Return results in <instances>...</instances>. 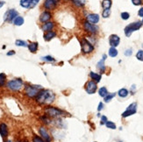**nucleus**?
<instances>
[{
    "mask_svg": "<svg viewBox=\"0 0 143 142\" xmlns=\"http://www.w3.org/2000/svg\"><path fill=\"white\" fill-rule=\"evenodd\" d=\"M107 122V118L105 116H102V118H101V122L100 124L101 125H105V123Z\"/></svg>",
    "mask_w": 143,
    "mask_h": 142,
    "instance_id": "39",
    "label": "nucleus"
},
{
    "mask_svg": "<svg viewBox=\"0 0 143 142\" xmlns=\"http://www.w3.org/2000/svg\"><path fill=\"white\" fill-rule=\"evenodd\" d=\"M4 1H0V8H1V7H2V6L4 5Z\"/></svg>",
    "mask_w": 143,
    "mask_h": 142,
    "instance_id": "44",
    "label": "nucleus"
},
{
    "mask_svg": "<svg viewBox=\"0 0 143 142\" xmlns=\"http://www.w3.org/2000/svg\"><path fill=\"white\" fill-rule=\"evenodd\" d=\"M105 126H106L107 128H110V129H116V125L114 124L113 122H111V121H107L106 123H105Z\"/></svg>",
    "mask_w": 143,
    "mask_h": 142,
    "instance_id": "29",
    "label": "nucleus"
},
{
    "mask_svg": "<svg viewBox=\"0 0 143 142\" xmlns=\"http://www.w3.org/2000/svg\"><path fill=\"white\" fill-rule=\"evenodd\" d=\"M32 141H33V142H46L44 140H42V139L40 138L39 136H36V135H35V136L32 138Z\"/></svg>",
    "mask_w": 143,
    "mask_h": 142,
    "instance_id": "35",
    "label": "nucleus"
},
{
    "mask_svg": "<svg viewBox=\"0 0 143 142\" xmlns=\"http://www.w3.org/2000/svg\"><path fill=\"white\" fill-rule=\"evenodd\" d=\"M6 142H12V141H10V140H7V141H6Z\"/></svg>",
    "mask_w": 143,
    "mask_h": 142,
    "instance_id": "47",
    "label": "nucleus"
},
{
    "mask_svg": "<svg viewBox=\"0 0 143 142\" xmlns=\"http://www.w3.org/2000/svg\"><path fill=\"white\" fill-rule=\"evenodd\" d=\"M90 76H91V78L92 79L94 82H99L101 80V76L98 74H97V73H94V72H91L90 73Z\"/></svg>",
    "mask_w": 143,
    "mask_h": 142,
    "instance_id": "20",
    "label": "nucleus"
},
{
    "mask_svg": "<svg viewBox=\"0 0 143 142\" xmlns=\"http://www.w3.org/2000/svg\"><path fill=\"white\" fill-rule=\"evenodd\" d=\"M109 55L111 57H116L118 55V50L115 47H111L110 49H109Z\"/></svg>",
    "mask_w": 143,
    "mask_h": 142,
    "instance_id": "26",
    "label": "nucleus"
},
{
    "mask_svg": "<svg viewBox=\"0 0 143 142\" xmlns=\"http://www.w3.org/2000/svg\"><path fill=\"white\" fill-rule=\"evenodd\" d=\"M45 111L49 117H52V118H59V117L65 116L64 111L57 108H54V107H48V108H46Z\"/></svg>",
    "mask_w": 143,
    "mask_h": 142,
    "instance_id": "5",
    "label": "nucleus"
},
{
    "mask_svg": "<svg viewBox=\"0 0 143 142\" xmlns=\"http://www.w3.org/2000/svg\"><path fill=\"white\" fill-rule=\"evenodd\" d=\"M81 46H82V51L83 54H90L94 50V47L85 38H83L81 40Z\"/></svg>",
    "mask_w": 143,
    "mask_h": 142,
    "instance_id": "6",
    "label": "nucleus"
},
{
    "mask_svg": "<svg viewBox=\"0 0 143 142\" xmlns=\"http://www.w3.org/2000/svg\"><path fill=\"white\" fill-rule=\"evenodd\" d=\"M56 5V2L55 0H45L44 6L46 9H48V10H52L55 7Z\"/></svg>",
    "mask_w": 143,
    "mask_h": 142,
    "instance_id": "16",
    "label": "nucleus"
},
{
    "mask_svg": "<svg viewBox=\"0 0 143 142\" xmlns=\"http://www.w3.org/2000/svg\"><path fill=\"white\" fill-rule=\"evenodd\" d=\"M98 94L102 97H105V96L108 95V91H107V89L105 87H102V88L99 89L98 90Z\"/></svg>",
    "mask_w": 143,
    "mask_h": 142,
    "instance_id": "23",
    "label": "nucleus"
},
{
    "mask_svg": "<svg viewBox=\"0 0 143 142\" xmlns=\"http://www.w3.org/2000/svg\"><path fill=\"white\" fill-rule=\"evenodd\" d=\"M54 94L51 90H43L37 95L36 101L40 104H49L54 100Z\"/></svg>",
    "mask_w": 143,
    "mask_h": 142,
    "instance_id": "1",
    "label": "nucleus"
},
{
    "mask_svg": "<svg viewBox=\"0 0 143 142\" xmlns=\"http://www.w3.org/2000/svg\"><path fill=\"white\" fill-rule=\"evenodd\" d=\"M73 2L77 4V6H82L84 4L85 0H73Z\"/></svg>",
    "mask_w": 143,
    "mask_h": 142,
    "instance_id": "33",
    "label": "nucleus"
},
{
    "mask_svg": "<svg viewBox=\"0 0 143 142\" xmlns=\"http://www.w3.org/2000/svg\"><path fill=\"white\" fill-rule=\"evenodd\" d=\"M83 27H84L85 31L91 32V33H96V32H97V31H98V27H97V26H96L93 24H91V23L88 22V21L84 22Z\"/></svg>",
    "mask_w": 143,
    "mask_h": 142,
    "instance_id": "9",
    "label": "nucleus"
},
{
    "mask_svg": "<svg viewBox=\"0 0 143 142\" xmlns=\"http://www.w3.org/2000/svg\"><path fill=\"white\" fill-rule=\"evenodd\" d=\"M13 22H14V25H16V26H21V25H23V23H24V18H23L22 17L18 16L14 19Z\"/></svg>",
    "mask_w": 143,
    "mask_h": 142,
    "instance_id": "27",
    "label": "nucleus"
},
{
    "mask_svg": "<svg viewBox=\"0 0 143 142\" xmlns=\"http://www.w3.org/2000/svg\"><path fill=\"white\" fill-rule=\"evenodd\" d=\"M39 89H42L41 86H34V85H26L25 89V93L27 96L32 98L36 97L39 94Z\"/></svg>",
    "mask_w": 143,
    "mask_h": 142,
    "instance_id": "3",
    "label": "nucleus"
},
{
    "mask_svg": "<svg viewBox=\"0 0 143 142\" xmlns=\"http://www.w3.org/2000/svg\"><path fill=\"white\" fill-rule=\"evenodd\" d=\"M102 6L105 9H110L111 6V0H103L102 2Z\"/></svg>",
    "mask_w": 143,
    "mask_h": 142,
    "instance_id": "25",
    "label": "nucleus"
},
{
    "mask_svg": "<svg viewBox=\"0 0 143 142\" xmlns=\"http://www.w3.org/2000/svg\"><path fill=\"white\" fill-rule=\"evenodd\" d=\"M97 82H94V81H89V82L86 83V86H85V90L88 94H94L96 90H97Z\"/></svg>",
    "mask_w": 143,
    "mask_h": 142,
    "instance_id": "8",
    "label": "nucleus"
},
{
    "mask_svg": "<svg viewBox=\"0 0 143 142\" xmlns=\"http://www.w3.org/2000/svg\"><path fill=\"white\" fill-rule=\"evenodd\" d=\"M109 42H110V45H111V47H115L119 46V42H120V39H119V37L118 36V35H116V34H112V35L110 36Z\"/></svg>",
    "mask_w": 143,
    "mask_h": 142,
    "instance_id": "11",
    "label": "nucleus"
},
{
    "mask_svg": "<svg viewBox=\"0 0 143 142\" xmlns=\"http://www.w3.org/2000/svg\"><path fill=\"white\" fill-rule=\"evenodd\" d=\"M36 4V3L33 0H21L20 1V5L24 8H32Z\"/></svg>",
    "mask_w": 143,
    "mask_h": 142,
    "instance_id": "13",
    "label": "nucleus"
},
{
    "mask_svg": "<svg viewBox=\"0 0 143 142\" xmlns=\"http://www.w3.org/2000/svg\"><path fill=\"white\" fill-rule=\"evenodd\" d=\"M18 17V12L15 10H10L5 13V16H4V20H8V21H12L13 19Z\"/></svg>",
    "mask_w": 143,
    "mask_h": 142,
    "instance_id": "10",
    "label": "nucleus"
},
{
    "mask_svg": "<svg viewBox=\"0 0 143 142\" xmlns=\"http://www.w3.org/2000/svg\"><path fill=\"white\" fill-rule=\"evenodd\" d=\"M129 92L128 90H127V89H120V90H119V92H118V95H119L120 97H127V96H128Z\"/></svg>",
    "mask_w": 143,
    "mask_h": 142,
    "instance_id": "22",
    "label": "nucleus"
},
{
    "mask_svg": "<svg viewBox=\"0 0 143 142\" xmlns=\"http://www.w3.org/2000/svg\"><path fill=\"white\" fill-rule=\"evenodd\" d=\"M26 142H27V141H26Z\"/></svg>",
    "mask_w": 143,
    "mask_h": 142,
    "instance_id": "49",
    "label": "nucleus"
},
{
    "mask_svg": "<svg viewBox=\"0 0 143 142\" xmlns=\"http://www.w3.org/2000/svg\"><path fill=\"white\" fill-rule=\"evenodd\" d=\"M39 132H40L41 137L44 139L45 141H46V142H50L51 141L50 136H49L48 132V131H47V129L45 128L44 126H41V127H40V130H39Z\"/></svg>",
    "mask_w": 143,
    "mask_h": 142,
    "instance_id": "12",
    "label": "nucleus"
},
{
    "mask_svg": "<svg viewBox=\"0 0 143 142\" xmlns=\"http://www.w3.org/2000/svg\"><path fill=\"white\" fill-rule=\"evenodd\" d=\"M15 44H16L17 46H18V47H27V46H28V45H27V43H26V41H24V40H16Z\"/></svg>",
    "mask_w": 143,
    "mask_h": 142,
    "instance_id": "28",
    "label": "nucleus"
},
{
    "mask_svg": "<svg viewBox=\"0 0 143 142\" xmlns=\"http://www.w3.org/2000/svg\"><path fill=\"white\" fill-rule=\"evenodd\" d=\"M23 86V82L21 79H15V80H11L7 82V88L13 91H18Z\"/></svg>",
    "mask_w": 143,
    "mask_h": 142,
    "instance_id": "4",
    "label": "nucleus"
},
{
    "mask_svg": "<svg viewBox=\"0 0 143 142\" xmlns=\"http://www.w3.org/2000/svg\"><path fill=\"white\" fill-rule=\"evenodd\" d=\"M105 59H106V55L105 54H104L103 55V58H102V60L100 61V62L97 63V68H99V69L102 71V72H104L105 70Z\"/></svg>",
    "mask_w": 143,
    "mask_h": 142,
    "instance_id": "18",
    "label": "nucleus"
},
{
    "mask_svg": "<svg viewBox=\"0 0 143 142\" xmlns=\"http://www.w3.org/2000/svg\"><path fill=\"white\" fill-rule=\"evenodd\" d=\"M5 75L1 73L0 74V87H2L4 85V82H5Z\"/></svg>",
    "mask_w": 143,
    "mask_h": 142,
    "instance_id": "31",
    "label": "nucleus"
},
{
    "mask_svg": "<svg viewBox=\"0 0 143 142\" xmlns=\"http://www.w3.org/2000/svg\"><path fill=\"white\" fill-rule=\"evenodd\" d=\"M33 1H34V2H35V3H36V4H37V3H38V2H39V0H33Z\"/></svg>",
    "mask_w": 143,
    "mask_h": 142,
    "instance_id": "45",
    "label": "nucleus"
},
{
    "mask_svg": "<svg viewBox=\"0 0 143 142\" xmlns=\"http://www.w3.org/2000/svg\"><path fill=\"white\" fill-rule=\"evenodd\" d=\"M87 21L93 25L97 24L99 21V16L97 14H89L87 16Z\"/></svg>",
    "mask_w": 143,
    "mask_h": 142,
    "instance_id": "14",
    "label": "nucleus"
},
{
    "mask_svg": "<svg viewBox=\"0 0 143 142\" xmlns=\"http://www.w3.org/2000/svg\"><path fill=\"white\" fill-rule=\"evenodd\" d=\"M42 60L47 61V62H54V59L53 58V57H51V56H49V55L44 56V57L42 58Z\"/></svg>",
    "mask_w": 143,
    "mask_h": 142,
    "instance_id": "37",
    "label": "nucleus"
},
{
    "mask_svg": "<svg viewBox=\"0 0 143 142\" xmlns=\"http://www.w3.org/2000/svg\"><path fill=\"white\" fill-rule=\"evenodd\" d=\"M136 110H137V104L136 103H133V104H131L128 106V108L127 109V110L122 113V117L123 118H127L128 116L135 114Z\"/></svg>",
    "mask_w": 143,
    "mask_h": 142,
    "instance_id": "7",
    "label": "nucleus"
},
{
    "mask_svg": "<svg viewBox=\"0 0 143 142\" xmlns=\"http://www.w3.org/2000/svg\"><path fill=\"white\" fill-rule=\"evenodd\" d=\"M110 14H111V11H110V9H105V10H104L102 15H103L104 18H108V17L110 16Z\"/></svg>",
    "mask_w": 143,
    "mask_h": 142,
    "instance_id": "34",
    "label": "nucleus"
},
{
    "mask_svg": "<svg viewBox=\"0 0 143 142\" xmlns=\"http://www.w3.org/2000/svg\"><path fill=\"white\" fill-rule=\"evenodd\" d=\"M132 3L134 5H141L142 4V0H132Z\"/></svg>",
    "mask_w": 143,
    "mask_h": 142,
    "instance_id": "38",
    "label": "nucleus"
},
{
    "mask_svg": "<svg viewBox=\"0 0 143 142\" xmlns=\"http://www.w3.org/2000/svg\"><path fill=\"white\" fill-rule=\"evenodd\" d=\"M51 18V13L48 12H44L41 13V15H40V22H48L49 19Z\"/></svg>",
    "mask_w": 143,
    "mask_h": 142,
    "instance_id": "17",
    "label": "nucleus"
},
{
    "mask_svg": "<svg viewBox=\"0 0 143 142\" xmlns=\"http://www.w3.org/2000/svg\"><path fill=\"white\" fill-rule=\"evenodd\" d=\"M138 15H139L140 17H143V7L140 9L139 12H138Z\"/></svg>",
    "mask_w": 143,
    "mask_h": 142,
    "instance_id": "42",
    "label": "nucleus"
},
{
    "mask_svg": "<svg viewBox=\"0 0 143 142\" xmlns=\"http://www.w3.org/2000/svg\"><path fill=\"white\" fill-rule=\"evenodd\" d=\"M129 17H130V15H129L128 12H122L121 13V18H122V19L127 20L129 18Z\"/></svg>",
    "mask_w": 143,
    "mask_h": 142,
    "instance_id": "36",
    "label": "nucleus"
},
{
    "mask_svg": "<svg viewBox=\"0 0 143 142\" xmlns=\"http://www.w3.org/2000/svg\"><path fill=\"white\" fill-rule=\"evenodd\" d=\"M104 108V104H103V103H99V104H98V107H97V110L98 111H100L102 109Z\"/></svg>",
    "mask_w": 143,
    "mask_h": 142,
    "instance_id": "41",
    "label": "nucleus"
},
{
    "mask_svg": "<svg viewBox=\"0 0 143 142\" xmlns=\"http://www.w3.org/2000/svg\"><path fill=\"white\" fill-rule=\"evenodd\" d=\"M115 95H116L115 93H112V94H108L106 96H105V97H104V98H105V99H104V100H105V103H109L110 101L111 100V99H112L113 97H114Z\"/></svg>",
    "mask_w": 143,
    "mask_h": 142,
    "instance_id": "30",
    "label": "nucleus"
},
{
    "mask_svg": "<svg viewBox=\"0 0 143 142\" xmlns=\"http://www.w3.org/2000/svg\"><path fill=\"white\" fill-rule=\"evenodd\" d=\"M0 134L3 138L8 136V127L4 123H1L0 124Z\"/></svg>",
    "mask_w": 143,
    "mask_h": 142,
    "instance_id": "15",
    "label": "nucleus"
},
{
    "mask_svg": "<svg viewBox=\"0 0 143 142\" xmlns=\"http://www.w3.org/2000/svg\"><path fill=\"white\" fill-rule=\"evenodd\" d=\"M15 53L13 51H11V52H8L7 53V55H12V54H14Z\"/></svg>",
    "mask_w": 143,
    "mask_h": 142,
    "instance_id": "43",
    "label": "nucleus"
},
{
    "mask_svg": "<svg viewBox=\"0 0 143 142\" xmlns=\"http://www.w3.org/2000/svg\"><path fill=\"white\" fill-rule=\"evenodd\" d=\"M56 34H55V32H52V31H49V32H48L47 33H45L44 35V40H47V41H48V40H52L53 38H54V36H55Z\"/></svg>",
    "mask_w": 143,
    "mask_h": 142,
    "instance_id": "21",
    "label": "nucleus"
},
{
    "mask_svg": "<svg viewBox=\"0 0 143 142\" xmlns=\"http://www.w3.org/2000/svg\"><path fill=\"white\" fill-rule=\"evenodd\" d=\"M54 27V23L53 22H46L42 26V30L47 31V32H49L51 31Z\"/></svg>",
    "mask_w": 143,
    "mask_h": 142,
    "instance_id": "19",
    "label": "nucleus"
},
{
    "mask_svg": "<svg viewBox=\"0 0 143 142\" xmlns=\"http://www.w3.org/2000/svg\"><path fill=\"white\" fill-rule=\"evenodd\" d=\"M142 21H136V22H133L132 24H129L127 26H126L125 28V33L127 37H130L131 34L133 33L134 31L139 30L140 28L142 26Z\"/></svg>",
    "mask_w": 143,
    "mask_h": 142,
    "instance_id": "2",
    "label": "nucleus"
},
{
    "mask_svg": "<svg viewBox=\"0 0 143 142\" xmlns=\"http://www.w3.org/2000/svg\"><path fill=\"white\" fill-rule=\"evenodd\" d=\"M132 53H133V51H132V49H127V51L125 52V55L127 56H130L132 54Z\"/></svg>",
    "mask_w": 143,
    "mask_h": 142,
    "instance_id": "40",
    "label": "nucleus"
},
{
    "mask_svg": "<svg viewBox=\"0 0 143 142\" xmlns=\"http://www.w3.org/2000/svg\"><path fill=\"white\" fill-rule=\"evenodd\" d=\"M142 23H143V20H142Z\"/></svg>",
    "mask_w": 143,
    "mask_h": 142,
    "instance_id": "48",
    "label": "nucleus"
},
{
    "mask_svg": "<svg viewBox=\"0 0 143 142\" xmlns=\"http://www.w3.org/2000/svg\"><path fill=\"white\" fill-rule=\"evenodd\" d=\"M136 58H137L138 60L143 62V50L138 51V53L136 54Z\"/></svg>",
    "mask_w": 143,
    "mask_h": 142,
    "instance_id": "32",
    "label": "nucleus"
},
{
    "mask_svg": "<svg viewBox=\"0 0 143 142\" xmlns=\"http://www.w3.org/2000/svg\"><path fill=\"white\" fill-rule=\"evenodd\" d=\"M29 47V50L31 51V52L34 53L37 51V49H38V43L37 42H32L30 45L28 46Z\"/></svg>",
    "mask_w": 143,
    "mask_h": 142,
    "instance_id": "24",
    "label": "nucleus"
},
{
    "mask_svg": "<svg viewBox=\"0 0 143 142\" xmlns=\"http://www.w3.org/2000/svg\"><path fill=\"white\" fill-rule=\"evenodd\" d=\"M58 1H60V0H55V2H56V3L58 2Z\"/></svg>",
    "mask_w": 143,
    "mask_h": 142,
    "instance_id": "46",
    "label": "nucleus"
}]
</instances>
